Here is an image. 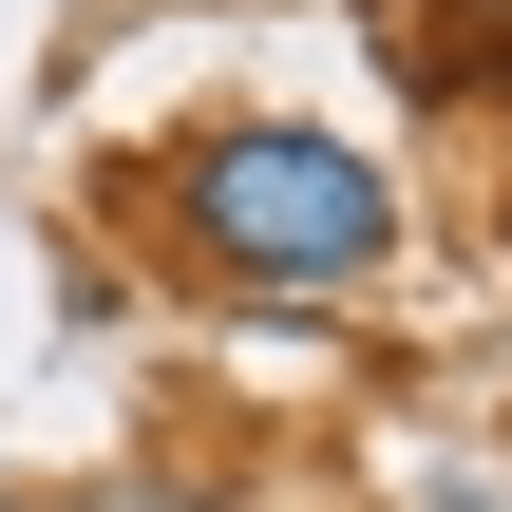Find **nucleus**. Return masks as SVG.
<instances>
[{
  "label": "nucleus",
  "mask_w": 512,
  "mask_h": 512,
  "mask_svg": "<svg viewBox=\"0 0 512 512\" xmlns=\"http://www.w3.org/2000/svg\"><path fill=\"white\" fill-rule=\"evenodd\" d=\"M171 247L209 285H247V304H342L399 247V171L304 133V114H228V133L171 152Z\"/></svg>",
  "instance_id": "nucleus-1"
},
{
  "label": "nucleus",
  "mask_w": 512,
  "mask_h": 512,
  "mask_svg": "<svg viewBox=\"0 0 512 512\" xmlns=\"http://www.w3.org/2000/svg\"><path fill=\"white\" fill-rule=\"evenodd\" d=\"M380 57H399V95H512L494 0H380Z\"/></svg>",
  "instance_id": "nucleus-2"
}]
</instances>
